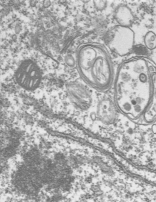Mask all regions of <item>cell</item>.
<instances>
[{"label": "cell", "mask_w": 156, "mask_h": 202, "mask_svg": "<svg viewBox=\"0 0 156 202\" xmlns=\"http://www.w3.org/2000/svg\"><path fill=\"white\" fill-rule=\"evenodd\" d=\"M114 17L119 25L124 27H129L134 20L131 9L125 5H120L116 8Z\"/></svg>", "instance_id": "obj_7"}, {"label": "cell", "mask_w": 156, "mask_h": 202, "mask_svg": "<svg viewBox=\"0 0 156 202\" xmlns=\"http://www.w3.org/2000/svg\"><path fill=\"white\" fill-rule=\"evenodd\" d=\"M66 63H68V65H69L71 66H73L75 64V60L73 58L72 56H68L66 58Z\"/></svg>", "instance_id": "obj_12"}, {"label": "cell", "mask_w": 156, "mask_h": 202, "mask_svg": "<svg viewBox=\"0 0 156 202\" xmlns=\"http://www.w3.org/2000/svg\"><path fill=\"white\" fill-rule=\"evenodd\" d=\"M114 84L116 109L141 123L156 120V65L148 57L136 56L119 66Z\"/></svg>", "instance_id": "obj_1"}, {"label": "cell", "mask_w": 156, "mask_h": 202, "mask_svg": "<svg viewBox=\"0 0 156 202\" xmlns=\"http://www.w3.org/2000/svg\"><path fill=\"white\" fill-rule=\"evenodd\" d=\"M69 92L73 103L80 109H87L92 104V97L89 91L82 85L72 84Z\"/></svg>", "instance_id": "obj_5"}, {"label": "cell", "mask_w": 156, "mask_h": 202, "mask_svg": "<svg viewBox=\"0 0 156 202\" xmlns=\"http://www.w3.org/2000/svg\"><path fill=\"white\" fill-rule=\"evenodd\" d=\"M145 46L149 50L156 48V35L152 32H148L144 37Z\"/></svg>", "instance_id": "obj_8"}, {"label": "cell", "mask_w": 156, "mask_h": 202, "mask_svg": "<svg viewBox=\"0 0 156 202\" xmlns=\"http://www.w3.org/2000/svg\"><path fill=\"white\" fill-rule=\"evenodd\" d=\"M105 42L113 52L120 56H124L132 50L134 33L128 27L116 26L106 33Z\"/></svg>", "instance_id": "obj_3"}, {"label": "cell", "mask_w": 156, "mask_h": 202, "mask_svg": "<svg viewBox=\"0 0 156 202\" xmlns=\"http://www.w3.org/2000/svg\"><path fill=\"white\" fill-rule=\"evenodd\" d=\"M77 65L83 80L99 91H106L114 81L110 56L104 46L97 43L81 45L77 51Z\"/></svg>", "instance_id": "obj_2"}, {"label": "cell", "mask_w": 156, "mask_h": 202, "mask_svg": "<svg viewBox=\"0 0 156 202\" xmlns=\"http://www.w3.org/2000/svg\"><path fill=\"white\" fill-rule=\"evenodd\" d=\"M96 24V26L99 29H103V28L106 27V21L102 17H99V19H97Z\"/></svg>", "instance_id": "obj_11"}, {"label": "cell", "mask_w": 156, "mask_h": 202, "mask_svg": "<svg viewBox=\"0 0 156 202\" xmlns=\"http://www.w3.org/2000/svg\"><path fill=\"white\" fill-rule=\"evenodd\" d=\"M95 8L99 11H102L106 8L107 2L104 0H96L94 1Z\"/></svg>", "instance_id": "obj_10"}, {"label": "cell", "mask_w": 156, "mask_h": 202, "mask_svg": "<svg viewBox=\"0 0 156 202\" xmlns=\"http://www.w3.org/2000/svg\"><path fill=\"white\" fill-rule=\"evenodd\" d=\"M132 51L134 53H135L138 56H142V57H148L151 55V50L147 49L145 46L139 45L134 46Z\"/></svg>", "instance_id": "obj_9"}, {"label": "cell", "mask_w": 156, "mask_h": 202, "mask_svg": "<svg viewBox=\"0 0 156 202\" xmlns=\"http://www.w3.org/2000/svg\"><path fill=\"white\" fill-rule=\"evenodd\" d=\"M97 112L99 119L104 123H112L116 118V107L112 101L108 98L100 101Z\"/></svg>", "instance_id": "obj_6"}, {"label": "cell", "mask_w": 156, "mask_h": 202, "mask_svg": "<svg viewBox=\"0 0 156 202\" xmlns=\"http://www.w3.org/2000/svg\"><path fill=\"white\" fill-rule=\"evenodd\" d=\"M17 83L27 90H34L39 85L42 73L36 63L30 60L23 62L16 72Z\"/></svg>", "instance_id": "obj_4"}]
</instances>
